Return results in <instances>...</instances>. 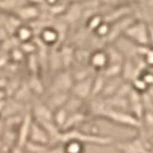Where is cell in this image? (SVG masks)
Returning a JSON list of instances; mask_svg holds the SVG:
<instances>
[{"label":"cell","instance_id":"obj_7","mask_svg":"<svg viewBox=\"0 0 153 153\" xmlns=\"http://www.w3.org/2000/svg\"><path fill=\"white\" fill-rule=\"evenodd\" d=\"M73 76L71 74H69L68 71H63L60 73L58 76L55 77L53 82V90H51L50 93L53 92H68L71 86H73Z\"/></svg>","mask_w":153,"mask_h":153},{"label":"cell","instance_id":"obj_9","mask_svg":"<svg viewBox=\"0 0 153 153\" xmlns=\"http://www.w3.org/2000/svg\"><path fill=\"white\" fill-rule=\"evenodd\" d=\"M69 96H70L69 92H53V93H50L48 98L44 104L53 112L55 109L62 107L66 104Z\"/></svg>","mask_w":153,"mask_h":153},{"label":"cell","instance_id":"obj_2","mask_svg":"<svg viewBox=\"0 0 153 153\" xmlns=\"http://www.w3.org/2000/svg\"><path fill=\"white\" fill-rule=\"evenodd\" d=\"M122 33L128 40L138 46L151 45V29L150 25L144 21H132Z\"/></svg>","mask_w":153,"mask_h":153},{"label":"cell","instance_id":"obj_5","mask_svg":"<svg viewBox=\"0 0 153 153\" xmlns=\"http://www.w3.org/2000/svg\"><path fill=\"white\" fill-rule=\"evenodd\" d=\"M88 65L92 68V70L102 71L108 65V55L106 50L97 48L92 53L89 54Z\"/></svg>","mask_w":153,"mask_h":153},{"label":"cell","instance_id":"obj_10","mask_svg":"<svg viewBox=\"0 0 153 153\" xmlns=\"http://www.w3.org/2000/svg\"><path fill=\"white\" fill-rule=\"evenodd\" d=\"M63 153H85V144L83 142L70 138L61 144Z\"/></svg>","mask_w":153,"mask_h":153},{"label":"cell","instance_id":"obj_14","mask_svg":"<svg viewBox=\"0 0 153 153\" xmlns=\"http://www.w3.org/2000/svg\"><path fill=\"white\" fill-rule=\"evenodd\" d=\"M48 153H63V151H62L61 145H55V146H51V147H50Z\"/></svg>","mask_w":153,"mask_h":153},{"label":"cell","instance_id":"obj_3","mask_svg":"<svg viewBox=\"0 0 153 153\" xmlns=\"http://www.w3.org/2000/svg\"><path fill=\"white\" fill-rule=\"evenodd\" d=\"M105 119H107L108 121L113 123H116L119 126H123V127H131V128H140V120L137 119L135 115L128 114L126 113V111H121V109H116V108L106 107L104 111V113L101 114Z\"/></svg>","mask_w":153,"mask_h":153},{"label":"cell","instance_id":"obj_11","mask_svg":"<svg viewBox=\"0 0 153 153\" xmlns=\"http://www.w3.org/2000/svg\"><path fill=\"white\" fill-rule=\"evenodd\" d=\"M17 17L22 20H33L39 15V9L35 5H23L21 7L16 8Z\"/></svg>","mask_w":153,"mask_h":153},{"label":"cell","instance_id":"obj_8","mask_svg":"<svg viewBox=\"0 0 153 153\" xmlns=\"http://www.w3.org/2000/svg\"><path fill=\"white\" fill-rule=\"evenodd\" d=\"M39 38L45 46H54L60 39V32L52 25H47L40 30Z\"/></svg>","mask_w":153,"mask_h":153},{"label":"cell","instance_id":"obj_12","mask_svg":"<svg viewBox=\"0 0 153 153\" xmlns=\"http://www.w3.org/2000/svg\"><path fill=\"white\" fill-rule=\"evenodd\" d=\"M16 38L22 43H30V40L33 38V30L30 25L27 24H20L15 29Z\"/></svg>","mask_w":153,"mask_h":153},{"label":"cell","instance_id":"obj_4","mask_svg":"<svg viewBox=\"0 0 153 153\" xmlns=\"http://www.w3.org/2000/svg\"><path fill=\"white\" fill-rule=\"evenodd\" d=\"M28 140L33 142V143H38L42 145L51 146V140L50 136L45 130V128L32 117V121L30 123V128L28 132Z\"/></svg>","mask_w":153,"mask_h":153},{"label":"cell","instance_id":"obj_15","mask_svg":"<svg viewBox=\"0 0 153 153\" xmlns=\"http://www.w3.org/2000/svg\"><path fill=\"white\" fill-rule=\"evenodd\" d=\"M9 153H23V149L20 145L15 144V145L9 150Z\"/></svg>","mask_w":153,"mask_h":153},{"label":"cell","instance_id":"obj_13","mask_svg":"<svg viewBox=\"0 0 153 153\" xmlns=\"http://www.w3.org/2000/svg\"><path fill=\"white\" fill-rule=\"evenodd\" d=\"M102 21H104V19L100 15H92L91 17H89V20H88V28L91 31H94L97 29V27H98Z\"/></svg>","mask_w":153,"mask_h":153},{"label":"cell","instance_id":"obj_6","mask_svg":"<svg viewBox=\"0 0 153 153\" xmlns=\"http://www.w3.org/2000/svg\"><path fill=\"white\" fill-rule=\"evenodd\" d=\"M92 81H93V77H86L84 79H81V81H76L75 84H73L71 89H70V94L75 96L77 98H81V99H86L88 97L91 96L92 92Z\"/></svg>","mask_w":153,"mask_h":153},{"label":"cell","instance_id":"obj_1","mask_svg":"<svg viewBox=\"0 0 153 153\" xmlns=\"http://www.w3.org/2000/svg\"><path fill=\"white\" fill-rule=\"evenodd\" d=\"M119 153H152V137L138 131V134L127 140L113 142Z\"/></svg>","mask_w":153,"mask_h":153}]
</instances>
